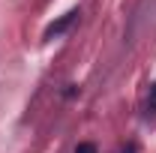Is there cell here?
<instances>
[{
	"instance_id": "cell-1",
	"label": "cell",
	"mask_w": 156,
	"mask_h": 153,
	"mask_svg": "<svg viewBox=\"0 0 156 153\" xmlns=\"http://www.w3.org/2000/svg\"><path fill=\"white\" fill-rule=\"evenodd\" d=\"M75 21H78V9H69L66 15H60L57 21H51V24L45 27V39H54V36H60V33H66Z\"/></svg>"
},
{
	"instance_id": "cell-2",
	"label": "cell",
	"mask_w": 156,
	"mask_h": 153,
	"mask_svg": "<svg viewBox=\"0 0 156 153\" xmlns=\"http://www.w3.org/2000/svg\"><path fill=\"white\" fill-rule=\"evenodd\" d=\"M75 153H96V144H87V141H84V144L75 147Z\"/></svg>"
},
{
	"instance_id": "cell-3",
	"label": "cell",
	"mask_w": 156,
	"mask_h": 153,
	"mask_svg": "<svg viewBox=\"0 0 156 153\" xmlns=\"http://www.w3.org/2000/svg\"><path fill=\"white\" fill-rule=\"evenodd\" d=\"M150 111H156V84H153V90H150Z\"/></svg>"
}]
</instances>
